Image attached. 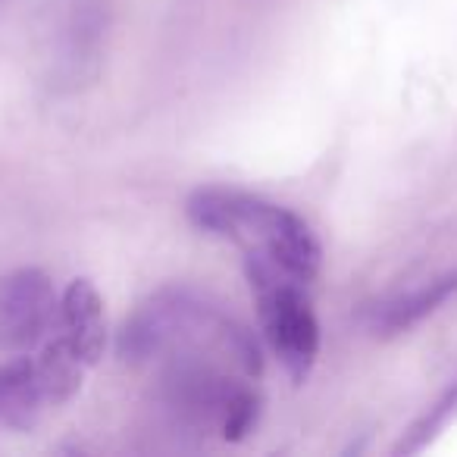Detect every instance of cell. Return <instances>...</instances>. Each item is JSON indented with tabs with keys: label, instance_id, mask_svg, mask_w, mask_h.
Instances as JSON below:
<instances>
[{
	"label": "cell",
	"instance_id": "6da1fadb",
	"mask_svg": "<svg viewBox=\"0 0 457 457\" xmlns=\"http://www.w3.org/2000/svg\"><path fill=\"white\" fill-rule=\"evenodd\" d=\"M120 357L132 367H160L166 361H213L257 379L263 357L254 336L228 311L185 286L160 288L120 332Z\"/></svg>",
	"mask_w": 457,
	"mask_h": 457
},
{
	"label": "cell",
	"instance_id": "7a4b0ae2",
	"mask_svg": "<svg viewBox=\"0 0 457 457\" xmlns=\"http://www.w3.org/2000/svg\"><path fill=\"white\" fill-rule=\"evenodd\" d=\"M185 213L201 232L226 238L245 254V263L279 270L298 282H313L323 251L313 228L295 210L238 188H197Z\"/></svg>",
	"mask_w": 457,
	"mask_h": 457
},
{
	"label": "cell",
	"instance_id": "3957f363",
	"mask_svg": "<svg viewBox=\"0 0 457 457\" xmlns=\"http://www.w3.org/2000/svg\"><path fill=\"white\" fill-rule=\"evenodd\" d=\"M157 398L179 429L222 442H242L261 413L251 376L195 357L160 363Z\"/></svg>",
	"mask_w": 457,
	"mask_h": 457
},
{
	"label": "cell",
	"instance_id": "277c9868",
	"mask_svg": "<svg viewBox=\"0 0 457 457\" xmlns=\"http://www.w3.org/2000/svg\"><path fill=\"white\" fill-rule=\"evenodd\" d=\"M245 267H248L263 336L292 382L301 386L313 373L320 357V323L304 292L307 286L261 263H245Z\"/></svg>",
	"mask_w": 457,
	"mask_h": 457
},
{
	"label": "cell",
	"instance_id": "5b68a950",
	"mask_svg": "<svg viewBox=\"0 0 457 457\" xmlns=\"http://www.w3.org/2000/svg\"><path fill=\"white\" fill-rule=\"evenodd\" d=\"M60 298L45 270L22 267L0 279V348L26 354L38 348L57 323Z\"/></svg>",
	"mask_w": 457,
	"mask_h": 457
},
{
	"label": "cell",
	"instance_id": "8992f818",
	"mask_svg": "<svg viewBox=\"0 0 457 457\" xmlns=\"http://www.w3.org/2000/svg\"><path fill=\"white\" fill-rule=\"evenodd\" d=\"M104 20L101 0H72L60 16L51 41V82L60 91H79L95 82L101 70L104 51Z\"/></svg>",
	"mask_w": 457,
	"mask_h": 457
},
{
	"label": "cell",
	"instance_id": "52a82bcc",
	"mask_svg": "<svg viewBox=\"0 0 457 457\" xmlns=\"http://www.w3.org/2000/svg\"><path fill=\"white\" fill-rule=\"evenodd\" d=\"M54 338H57L72 357H79L88 370L104 357L107 320H104V298L91 279L70 282V288L60 295Z\"/></svg>",
	"mask_w": 457,
	"mask_h": 457
},
{
	"label": "cell",
	"instance_id": "ba28073f",
	"mask_svg": "<svg viewBox=\"0 0 457 457\" xmlns=\"http://www.w3.org/2000/svg\"><path fill=\"white\" fill-rule=\"evenodd\" d=\"M454 295H457V270H448V273L423 282L420 288H411V292L395 295V298L379 301L376 307H370L367 326L373 336H382V338L401 336V332L423 323L429 313H436L438 307L454 298Z\"/></svg>",
	"mask_w": 457,
	"mask_h": 457
},
{
	"label": "cell",
	"instance_id": "9c48e42d",
	"mask_svg": "<svg viewBox=\"0 0 457 457\" xmlns=\"http://www.w3.org/2000/svg\"><path fill=\"white\" fill-rule=\"evenodd\" d=\"M51 407L41 386L35 357H13L0 363V426L29 429Z\"/></svg>",
	"mask_w": 457,
	"mask_h": 457
},
{
	"label": "cell",
	"instance_id": "30bf717a",
	"mask_svg": "<svg viewBox=\"0 0 457 457\" xmlns=\"http://www.w3.org/2000/svg\"><path fill=\"white\" fill-rule=\"evenodd\" d=\"M454 413H457V386L451 388V392L445 395V398L438 401L436 407H429V413H426V417L420 420V423L413 426V429L407 432L404 438H401V445L395 448V454H413V451L426 448V445L436 438V432L442 429V426L448 423Z\"/></svg>",
	"mask_w": 457,
	"mask_h": 457
},
{
	"label": "cell",
	"instance_id": "8fae6325",
	"mask_svg": "<svg viewBox=\"0 0 457 457\" xmlns=\"http://www.w3.org/2000/svg\"><path fill=\"white\" fill-rule=\"evenodd\" d=\"M7 4H10V0H0V10H4V7H7Z\"/></svg>",
	"mask_w": 457,
	"mask_h": 457
}]
</instances>
